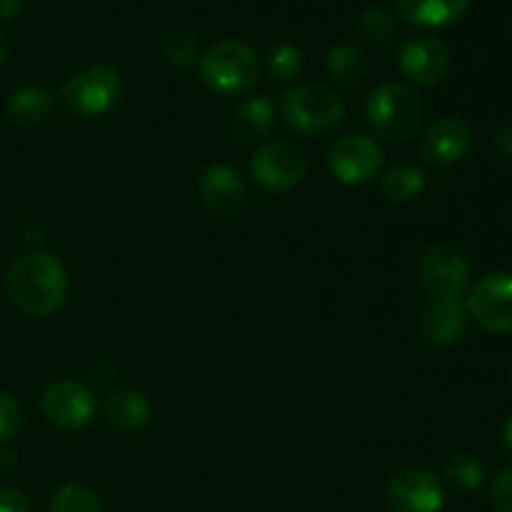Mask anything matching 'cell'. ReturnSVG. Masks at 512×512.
<instances>
[{"label":"cell","mask_w":512,"mask_h":512,"mask_svg":"<svg viewBox=\"0 0 512 512\" xmlns=\"http://www.w3.org/2000/svg\"><path fill=\"white\" fill-rule=\"evenodd\" d=\"M5 288L18 310L30 318L55 315L68 300V273L63 263L50 253H25L15 260L5 275Z\"/></svg>","instance_id":"cell-1"},{"label":"cell","mask_w":512,"mask_h":512,"mask_svg":"<svg viewBox=\"0 0 512 512\" xmlns=\"http://www.w3.org/2000/svg\"><path fill=\"white\" fill-rule=\"evenodd\" d=\"M365 118L380 138L403 145L423 128L425 105L410 85L380 83L370 90L368 103H365Z\"/></svg>","instance_id":"cell-2"},{"label":"cell","mask_w":512,"mask_h":512,"mask_svg":"<svg viewBox=\"0 0 512 512\" xmlns=\"http://www.w3.org/2000/svg\"><path fill=\"white\" fill-rule=\"evenodd\" d=\"M205 88L223 98L243 95L258 83L260 63L255 50L243 40H218L198 58Z\"/></svg>","instance_id":"cell-3"},{"label":"cell","mask_w":512,"mask_h":512,"mask_svg":"<svg viewBox=\"0 0 512 512\" xmlns=\"http://www.w3.org/2000/svg\"><path fill=\"white\" fill-rule=\"evenodd\" d=\"M285 125L305 138H318L343 123L345 103L333 88L323 83H298L280 100Z\"/></svg>","instance_id":"cell-4"},{"label":"cell","mask_w":512,"mask_h":512,"mask_svg":"<svg viewBox=\"0 0 512 512\" xmlns=\"http://www.w3.org/2000/svg\"><path fill=\"white\" fill-rule=\"evenodd\" d=\"M123 95V78L113 65L90 63L63 83V100L73 113L98 118L113 110Z\"/></svg>","instance_id":"cell-5"},{"label":"cell","mask_w":512,"mask_h":512,"mask_svg":"<svg viewBox=\"0 0 512 512\" xmlns=\"http://www.w3.org/2000/svg\"><path fill=\"white\" fill-rule=\"evenodd\" d=\"M418 278L433 300L460 298L473 278L468 255L455 245H433L418 260Z\"/></svg>","instance_id":"cell-6"},{"label":"cell","mask_w":512,"mask_h":512,"mask_svg":"<svg viewBox=\"0 0 512 512\" xmlns=\"http://www.w3.org/2000/svg\"><path fill=\"white\" fill-rule=\"evenodd\" d=\"M250 173L260 188L270 193H285L303 183L308 173V160L303 150L290 140H270L263 148H258L250 163Z\"/></svg>","instance_id":"cell-7"},{"label":"cell","mask_w":512,"mask_h":512,"mask_svg":"<svg viewBox=\"0 0 512 512\" xmlns=\"http://www.w3.org/2000/svg\"><path fill=\"white\" fill-rule=\"evenodd\" d=\"M390 512H440L445 505V485L425 468H400L385 485Z\"/></svg>","instance_id":"cell-8"},{"label":"cell","mask_w":512,"mask_h":512,"mask_svg":"<svg viewBox=\"0 0 512 512\" xmlns=\"http://www.w3.org/2000/svg\"><path fill=\"white\" fill-rule=\"evenodd\" d=\"M470 318L495 335L512 333V273H488L470 288Z\"/></svg>","instance_id":"cell-9"},{"label":"cell","mask_w":512,"mask_h":512,"mask_svg":"<svg viewBox=\"0 0 512 512\" xmlns=\"http://www.w3.org/2000/svg\"><path fill=\"white\" fill-rule=\"evenodd\" d=\"M385 153L368 135H343L328 155V168L343 185H365L383 170Z\"/></svg>","instance_id":"cell-10"},{"label":"cell","mask_w":512,"mask_h":512,"mask_svg":"<svg viewBox=\"0 0 512 512\" xmlns=\"http://www.w3.org/2000/svg\"><path fill=\"white\" fill-rule=\"evenodd\" d=\"M398 68L413 85L433 88L450 73L448 45L428 33L410 35L398 50Z\"/></svg>","instance_id":"cell-11"},{"label":"cell","mask_w":512,"mask_h":512,"mask_svg":"<svg viewBox=\"0 0 512 512\" xmlns=\"http://www.w3.org/2000/svg\"><path fill=\"white\" fill-rule=\"evenodd\" d=\"M95 395L78 380H58L43 393V413L55 428L83 430L95 418Z\"/></svg>","instance_id":"cell-12"},{"label":"cell","mask_w":512,"mask_h":512,"mask_svg":"<svg viewBox=\"0 0 512 512\" xmlns=\"http://www.w3.org/2000/svg\"><path fill=\"white\" fill-rule=\"evenodd\" d=\"M198 193L205 208L218 215V218H233L235 213L243 210L245 200H248V188H245L243 175L223 163L210 165L200 175Z\"/></svg>","instance_id":"cell-13"},{"label":"cell","mask_w":512,"mask_h":512,"mask_svg":"<svg viewBox=\"0 0 512 512\" xmlns=\"http://www.w3.org/2000/svg\"><path fill=\"white\" fill-rule=\"evenodd\" d=\"M473 148V130L460 118H440L423 133L420 155L430 165H455Z\"/></svg>","instance_id":"cell-14"},{"label":"cell","mask_w":512,"mask_h":512,"mask_svg":"<svg viewBox=\"0 0 512 512\" xmlns=\"http://www.w3.org/2000/svg\"><path fill=\"white\" fill-rule=\"evenodd\" d=\"M470 325V310L463 298H440L425 308L420 320V335L433 348H450L465 335Z\"/></svg>","instance_id":"cell-15"},{"label":"cell","mask_w":512,"mask_h":512,"mask_svg":"<svg viewBox=\"0 0 512 512\" xmlns=\"http://www.w3.org/2000/svg\"><path fill=\"white\" fill-rule=\"evenodd\" d=\"M105 415H108V423L120 433H140L150 425L153 408L140 390L120 388L113 390L105 400Z\"/></svg>","instance_id":"cell-16"},{"label":"cell","mask_w":512,"mask_h":512,"mask_svg":"<svg viewBox=\"0 0 512 512\" xmlns=\"http://www.w3.org/2000/svg\"><path fill=\"white\" fill-rule=\"evenodd\" d=\"M470 0H395V13L418 28H445L458 23Z\"/></svg>","instance_id":"cell-17"},{"label":"cell","mask_w":512,"mask_h":512,"mask_svg":"<svg viewBox=\"0 0 512 512\" xmlns=\"http://www.w3.org/2000/svg\"><path fill=\"white\" fill-rule=\"evenodd\" d=\"M5 113L13 123L35 128V125H43L55 113V98L43 85H23L8 98Z\"/></svg>","instance_id":"cell-18"},{"label":"cell","mask_w":512,"mask_h":512,"mask_svg":"<svg viewBox=\"0 0 512 512\" xmlns=\"http://www.w3.org/2000/svg\"><path fill=\"white\" fill-rule=\"evenodd\" d=\"M325 70L330 80L345 90H358L368 83L370 63L360 48L350 43H338L328 50L325 58Z\"/></svg>","instance_id":"cell-19"},{"label":"cell","mask_w":512,"mask_h":512,"mask_svg":"<svg viewBox=\"0 0 512 512\" xmlns=\"http://www.w3.org/2000/svg\"><path fill=\"white\" fill-rule=\"evenodd\" d=\"M275 123V105L268 95L243 100L233 115V130L243 143H260L270 135Z\"/></svg>","instance_id":"cell-20"},{"label":"cell","mask_w":512,"mask_h":512,"mask_svg":"<svg viewBox=\"0 0 512 512\" xmlns=\"http://www.w3.org/2000/svg\"><path fill=\"white\" fill-rule=\"evenodd\" d=\"M425 170L413 163H400L383 178V195L395 205L413 203L425 188Z\"/></svg>","instance_id":"cell-21"},{"label":"cell","mask_w":512,"mask_h":512,"mask_svg":"<svg viewBox=\"0 0 512 512\" xmlns=\"http://www.w3.org/2000/svg\"><path fill=\"white\" fill-rule=\"evenodd\" d=\"M485 483V465L475 455L458 453L445 463L443 485L455 493H475Z\"/></svg>","instance_id":"cell-22"},{"label":"cell","mask_w":512,"mask_h":512,"mask_svg":"<svg viewBox=\"0 0 512 512\" xmlns=\"http://www.w3.org/2000/svg\"><path fill=\"white\" fill-rule=\"evenodd\" d=\"M265 68L268 75L278 83H293L295 78L303 75L305 55L298 45L293 43H275L270 45L268 55H265Z\"/></svg>","instance_id":"cell-23"},{"label":"cell","mask_w":512,"mask_h":512,"mask_svg":"<svg viewBox=\"0 0 512 512\" xmlns=\"http://www.w3.org/2000/svg\"><path fill=\"white\" fill-rule=\"evenodd\" d=\"M50 512H103L98 493L83 483H65L55 490Z\"/></svg>","instance_id":"cell-24"},{"label":"cell","mask_w":512,"mask_h":512,"mask_svg":"<svg viewBox=\"0 0 512 512\" xmlns=\"http://www.w3.org/2000/svg\"><path fill=\"white\" fill-rule=\"evenodd\" d=\"M165 60L175 68H190L198 60V38L185 28H173L163 35L160 43Z\"/></svg>","instance_id":"cell-25"},{"label":"cell","mask_w":512,"mask_h":512,"mask_svg":"<svg viewBox=\"0 0 512 512\" xmlns=\"http://www.w3.org/2000/svg\"><path fill=\"white\" fill-rule=\"evenodd\" d=\"M393 15L380 5H368L358 18V30L368 45H385L393 35Z\"/></svg>","instance_id":"cell-26"},{"label":"cell","mask_w":512,"mask_h":512,"mask_svg":"<svg viewBox=\"0 0 512 512\" xmlns=\"http://www.w3.org/2000/svg\"><path fill=\"white\" fill-rule=\"evenodd\" d=\"M20 428V405L5 390H0V443H8Z\"/></svg>","instance_id":"cell-27"},{"label":"cell","mask_w":512,"mask_h":512,"mask_svg":"<svg viewBox=\"0 0 512 512\" xmlns=\"http://www.w3.org/2000/svg\"><path fill=\"white\" fill-rule=\"evenodd\" d=\"M490 505L495 512H512V465L495 475L490 485Z\"/></svg>","instance_id":"cell-28"},{"label":"cell","mask_w":512,"mask_h":512,"mask_svg":"<svg viewBox=\"0 0 512 512\" xmlns=\"http://www.w3.org/2000/svg\"><path fill=\"white\" fill-rule=\"evenodd\" d=\"M0 512H30L28 495L18 488H3L0 490Z\"/></svg>","instance_id":"cell-29"},{"label":"cell","mask_w":512,"mask_h":512,"mask_svg":"<svg viewBox=\"0 0 512 512\" xmlns=\"http://www.w3.org/2000/svg\"><path fill=\"white\" fill-rule=\"evenodd\" d=\"M493 145H495V150H498L500 158L510 160L512 163V123L500 125V128L495 130Z\"/></svg>","instance_id":"cell-30"},{"label":"cell","mask_w":512,"mask_h":512,"mask_svg":"<svg viewBox=\"0 0 512 512\" xmlns=\"http://www.w3.org/2000/svg\"><path fill=\"white\" fill-rule=\"evenodd\" d=\"M20 8H23V0H0V23L18 18Z\"/></svg>","instance_id":"cell-31"},{"label":"cell","mask_w":512,"mask_h":512,"mask_svg":"<svg viewBox=\"0 0 512 512\" xmlns=\"http://www.w3.org/2000/svg\"><path fill=\"white\" fill-rule=\"evenodd\" d=\"M503 445H505V450H508V453L512 455V413L503 425Z\"/></svg>","instance_id":"cell-32"},{"label":"cell","mask_w":512,"mask_h":512,"mask_svg":"<svg viewBox=\"0 0 512 512\" xmlns=\"http://www.w3.org/2000/svg\"><path fill=\"white\" fill-rule=\"evenodd\" d=\"M8 53H10V48H8V40H5L3 35H0V65H3L5 60H8Z\"/></svg>","instance_id":"cell-33"},{"label":"cell","mask_w":512,"mask_h":512,"mask_svg":"<svg viewBox=\"0 0 512 512\" xmlns=\"http://www.w3.org/2000/svg\"><path fill=\"white\" fill-rule=\"evenodd\" d=\"M13 458H15L13 453H0V463H3V465H10V463H13Z\"/></svg>","instance_id":"cell-34"},{"label":"cell","mask_w":512,"mask_h":512,"mask_svg":"<svg viewBox=\"0 0 512 512\" xmlns=\"http://www.w3.org/2000/svg\"><path fill=\"white\" fill-rule=\"evenodd\" d=\"M510 383H512V368H510Z\"/></svg>","instance_id":"cell-35"}]
</instances>
